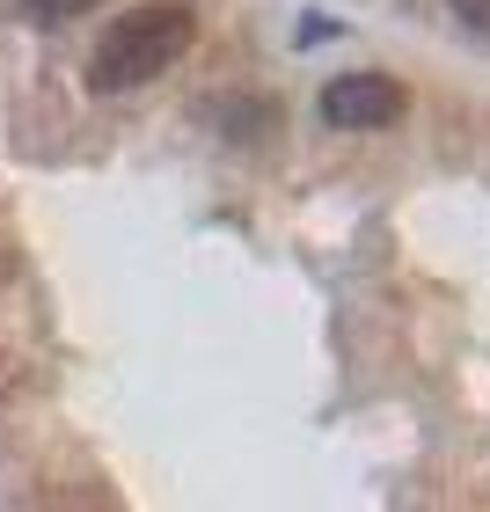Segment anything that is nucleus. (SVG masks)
I'll return each mask as SVG.
<instances>
[{
  "label": "nucleus",
  "mask_w": 490,
  "mask_h": 512,
  "mask_svg": "<svg viewBox=\"0 0 490 512\" xmlns=\"http://www.w3.org/2000/svg\"><path fill=\"white\" fill-rule=\"evenodd\" d=\"M191 8L183 0H154V8H132L110 37H96V59H88V88L118 96V88H147L154 74H169L191 44Z\"/></svg>",
  "instance_id": "nucleus-1"
},
{
  "label": "nucleus",
  "mask_w": 490,
  "mask_h": 512,
  "mask_svg": "<svg viewBox=\"0 0 490 512\" xmlns=\"http://www.w3.org/2000/svg\"><path fill=\"white\" fill-rule=\"evenodd\" d=\"M403 81H388V74H337L330 88H322V125H337V132H381L403 118Z\"/></svg>",
  "instance_id": "nucleus-2"
},
{
  "label": "nucleus",
  "mask_w": 490,
  "mask_h": 512,
  "mask_svg": "<svg viewBox=\"0 0 490 512\" xmlns=\"http://www.w3.org/2000/svg\"><path fill=\"white\" fill-rule=\"evenodd\" d=\"M30 8H37V15H52V22H59V15H88V8H96V0H30Z\"/></svg>",
  "instance_id": "nucleus-3"
},
{
  "label": "nucleus",
  "mask_w": 490,
  "mask_h": 512,
  "mask_svg": "<svg viewBox=\"0 0 490 512\" xmlns=\"http://www.w3.org/2000/svg\"><path fill=\"white\" fill-rule=\"evenodd\" d=\"M454 15L469 22V30H490V0H454Z\"/></svg>",
  "instance_id": "nucleus-4"
}]
</instances>
